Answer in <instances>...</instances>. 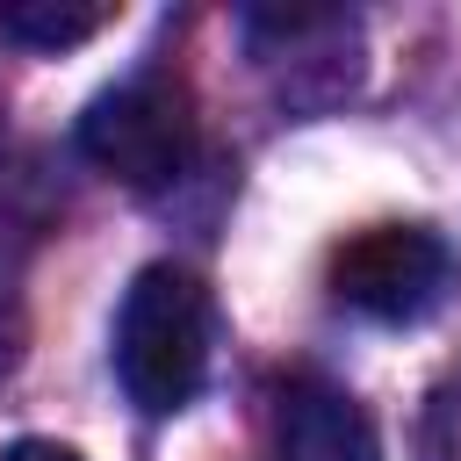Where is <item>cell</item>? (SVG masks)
Listing matches in <instances>:
<instances>
[{
  "label": "cell",
  "instance_id": "obj_4",
  "mask_svg": "<svg viewBox=\"0 0 461 461\" xmlns=\"http://www.w3.org/2000/svg\"><path fill=\"white\" fill-rule=\"evenodd\" d=\"M274 454L281 461H382V439H375V418L339 382L295 375L274 396Z\"/></svg>",
  "mask_w": 461,
  "mask_h": 461
},
{
  "label": "cell",
  "instance_id": "obj_2",
  "mask_svg": "<svg viewBox=\"0 0 461 461\" xmlns=\"http://www.w3.org/2000/svg\"><path fill=\"white\" fill-rule=\"evenodd\" d=\"M79 151H86L94 173H108L115 187H137V194L180 180L187 158H194L187 86L173 72H137V79L94 94L86 115H79Z\"/></svg>",
  "mask_w": 461,
  "mask_h": 461
},
{
  "label": "cell",
  "instance_id": "obj_6",
  "mask_svg": "<svg viewBox=\"0 0 461 461\" xmlns=\"http://www.w3.org/2000/svg\"><path fill=\"white\" fill-rule=\"evenodd\" d=\"M418 461H461V367H447L425 389L418 411Z\"/></svg>",
  "mask_w": 461,
  "mask_h": 461
},
{
  "label": "cell",
  "instance_id": "obj_1",
  "mask_svg": "<svg viewBox=\"0 0 461 461\" xmlns=\"http://www.w3.org/2000/svg\"><path fill=\"white\" fill-rule=\"evenodd\" d=\"M209 375V295L187 267H144L115 310V382L137 411L173 418Z\"/></svg>",
  "mask_w": 461,
  "mask_h": 461
},
{
  "label": "cell",
  "instance_id": "obj_7",
  "mask_svg": "<svg viewBox=\"0 0 461 461\" xmlns=\"http://www.w3.org/2000/svg\"><path fill=\"white\" fill-rule=\"evenodd\" d=\"M0 461H79L65 439H14V447H0Z\"/></svg>",
  "mask_w": 461,
  "mask_h": 461
},
{
  "label": "cell",
  "instance_id": "obj_5",
  "mask_svg": "<svg viewBox=\"0 0 461 461\" xmlns=\"http://www.w3.org/2000/svg\"><path fill=\"white\" fill-rule=\"evenodd\" d=\"M108 22V7H72V0H14L0 7V36L14 43H36V50H58V43H79Z\"/></svg>",
  "mask_w": 461,
  "mask_h": 461
},
{
  "label": "cell",
  "instance_id": "obj_3",
  "mask_svg": "<svg viewBox=\"0 0 461 461\" xmlns=\"http://www.w3.org/2000/svg\"><path fill=\"white\" fill-rule=\"evenodd\" d=\"M461 288V259L425 223H375L331 252V295L375 324H418Z\"/></svg>",
  "mask_w": 461,
  "mask_h": 461
}]
</instances>
